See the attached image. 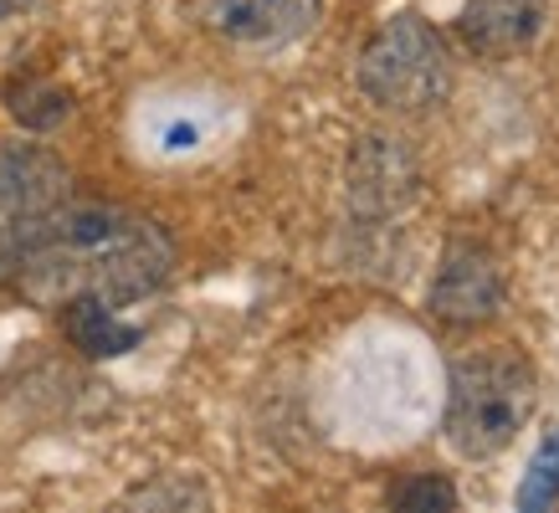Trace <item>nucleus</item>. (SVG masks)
Segmentation results:
<instances>
[{"instance_id":"39448f33","label":"nucleus","mask_w":559,"mask_h":513,"mask_svg":"<svg viewBox=\"0 0 559 513\" xmlns=\"http://www.w3.org/2000/svg\"><path fill=\"white\" fill-rule=\"evenodd\" d=\"M503 293L509 288H503L498 256L477 241H457L431 283V313L441 324H483L503 308Z\"/></svg>"},{"instance_id":"4468645a","label":"nucleus","mask_w":559,"mask_h":513,"mask_svg":"<svg viewBox=\"0 0 559 513\" xmlns=\"http://www.w3.org/2000/svg\"><path fill=\"white\" fill-rule=\"evenodd\" d=\"M26 5H36V0H0V16H16V11H26Z\"/></svg>"},{"instance_id":"6e6552de","label":"nucleus","mask_w":559,"mask_h":513,"mask_svg":"<svg viewBox=\"0 0 559 513\" xmlns=\"http://www.w3.org/2000/svg\"><path fill=\"white\" fill-rule=\"evenodd\" d=\"M457 32L477 57H513L544 32V0H467Z\"/></svg>"},{"instance_id":"9b49d317","label":"nucleus","mask_w":559,"mask_h":513,"mask_svg":"<svg viewBox=\"0 0 559 513\" xmlns=\"http://www.w3.org/2000/svg\"><path fill=\"white\" fill-rule=\"evenodd\" d=\"M119 513H211V498L190 478H154L139 493L123 498Z\"/></svg>"},{"instance_id":"9d476101","label":"nucleus","mask_w":559,"mask_h":513,"mask_svg":"<svg viewBox=\"0 0 559 513\" xmlns=\"http://www.w3.org/2000/svg\"><path fill=\"white\" fill-rule=\"evenodd\" d=\"M513 503H519V513H555L559 509V427H549L544 442L534 446Z\"/></svg>"},{"instance_id":"20e7f679","label":"nucleus","mask_w":559,"mask_h":513,"mask_svg":"<svg viewBox=\"0 0 559 513\" xmlns=\"http://www.w3.org/2000/svg\"><path fill=\"white\" fill-rule=\"evenodd\" d=\"M68 201V170L36 144L0 150V283L21 273L36 231Z\"/></svg>"},{"instance_id":"ddd939ff","label":"nucleus","mask_w":559,"mask_h":513,"mask_svg":"<svg viewBox=\"0 0 559 513\" xmlns=\"http://www.w3.org/2000/svg\"><path fill=\"white\" fill-rule=\"evenodd\" d=\"M11 98V108H16V119L21 123H32V129H51V123H62L68 119V93H57V87L47 83H21L5 93Z\"/></svg>"},{"instance_id":"f257e3e1","label":"nucleus","mask_w":559,"mask_h":513,"mask_svg":"<svg viewBox=\"0 0 559 513\" xmlns=\"http://www.w3.org/2000/svg\"><path fill=\"white\" fill-rule=\"evenodd\" d=\"M170 267L175 241L150 216L103 201H62L36 231L16 277H26V293L41 303H68V298L134 303L150 298L170 277Z\"/></svg>"},{"instance_id":"7ed1b4c3","label":"nucleus","mask_w":559,"mask_h":513,"mask_svg":"<svg viewBox=\"0 0 559 513\" xmlns=\"http://www.w3.org/2000/svg\"><path fill=\"white\" fill-rule=\"evenodd\" d=\"M359 87L390 114H431L452 87L447 41L421 16H390L359 51Z\"/></svg>"},{"instance_id":"f8f14e48","label":"nucleus","mask_w":559,"mask_h":513,"mask_svg":"<svg viewBox=\"0 0 559 513\" xmlns=\"http://www.w3.org/2000/svg\"><path fill=\"white\" fill-rule=\"evenodd\" d=\"M390 513H457V488L441 473H411L385 493Z\"/></svg>"},{"instance_id":"423d86ee","label":"nucleus","mask_w":559,"mask_h":513,"mask_svg":"<svg viewBox=\"0 0 559 513\" xmlns=\"http://www.w3.org/2000/svg\"><path fill=\"white\" fill-rule=\"evenodd\" d=\"M319 0H211V26L241 47H283L313 32Z\"/></svg>"},{"instance_id":"0eeeda50","label":"nucleus","mask_w":559,"mask_h":513,"mask_svg":"<svg viewBox=\"0 0 559 513\" xmlns=\"http://www.w3.org/2000/svg\"><path fill=\"white\" fill-rule=\"evenodd\" d=\"M349 195L365 216H390L416 195V165H411L406 144L385 134L359 139L355 159H349Z\"/></svg>"},{"instance_id":"f03ea898","label":"nucleus","mask_w":559,"mask_h":513,"mask_svg":"<svg viewBox=\"0 0 559 513\" xmlns=\"http://www.w3.org/2000/svg\"><path fill=\"white\" fill-rule=\"evenodd\" d=\"M539 406V380L509 344L467 349L452 359L447 385V437L467 462H488L528 427Z\"/></svg>"},{"instance_id":"1a4fd4ad","label":"nucleus","mask_w":559,"mask_h":513,"mask_svg":"<svg viewBox=\"0 0 559 513\" xmlns=\"http://www.w3.org/2000/svg\"><path fill=\"white\" fill-rule=\"evenodd\" d=\"M62 324H68V339L78 344L87 359H114L139 344V329L119 324V319H114V303H103V298H68V303H62Z\"/></svg>"}]
</instances>
